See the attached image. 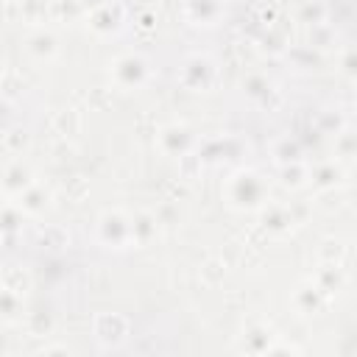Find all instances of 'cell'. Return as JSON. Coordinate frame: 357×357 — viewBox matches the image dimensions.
Here are the masks:
<instances>
[{
  "label": "cell",
  "instance_id": "9c48e42d",
  "mask_svg": "<svg viewBox=\"0 0 357 357\" xmlns=\"http://www.w3.org/2000/svg\"><path fill=\"white\" fill-rule=\"evenodd\" d=\"M324 301H326V293H324L315 282H304V284H298L296 293H293V310H296L298 315H315V312L324 307Z\"/></svg>",
  "mask_w": 357,
  "mask_h": 357
},
{
  "label": "cell",
  "instance_id": "9a60e30c",
  "mask_svg": "<svg viewBox=\"0 0 357 357\" xmlns=\"http://www.w3.org/2000/svg\"><path fill=\"white\" fill-rule=\"evenodd\" d=\"M326 296H332L340 284H343V273H340V265L337 262H324L321 268H318V273H315V279H312Z\"/></svg>",
  "mask_w": 357,
  "mask_h": 357
},
{
  "label": "cell",
  "instance_id": "3957f363",
  "mask_svg": "<svg viewBox=\"0 0 357 357\" xmlns=\"http://www.w3.org/2000/svg\"><path fill=\"white\" fill-rule=\"evenodd\" d=\"M98 237L109 248H128L134 243V215H126L123 209H109L98 220Z\"/></svg>",
  "mask_w": 357,
  "mask_h": 357
},
{
  "label": "cell",
  "instance_id": "8992f818",
  "mask_svg": "<svg viewBox=\"0 0 357 357\" xmlns=\"http://www.w3.org/2000/svg\"><path fill=\"white\" fill-rule=\"evenodd\" d=\"M181 81H184V86H190V89H195V92L209 89L212 81H215V67H212V61L204 59V56L187 59V64H184V70H181Z\"/></svg>",
  "mask_w": 357,
  "mask_h": 357
},
{
  "label": "cell",
  "instance_id": "52a82bcc",
  "mask_svg": "<svg viewBox=\"0 0 357 357\" xmlns=\"http://www.w3.org/2000/svg\"><path fill=\"white\" fill-rule=\"evenodd\" d=\"M159 148L167 153V156H184L190 148H192V134L187 126H178V123H170L165 128H159V137H156Z\"/></svg>",
  "mask_w": 357,
  "mask_h": 357
},
{
  "label": "cell",
  "instance_id": "7402d4cb",
  "mask_svg": "<svg viewBox=\"0 0 357 357\" xmlns=\"http://www.w3.org/2000/svg\"><path fill=\"white\" fill-rule=\"evenodd\" d=\"M39 351H42V354H53V351H59V354H67L70 349H67V346H42Z\"/></svg>",
  "mask_w": 357,
  "mask_h": 357
},
{
  "label": "cell",
  "instance_id": "5b68a950",
  "mask_svg": "<svg viewBox=\"0 0 357 357\" xmlns=\"http://www.w3.org/2000/svg\"><path fill=\"white\" fill-rule=\"evenodd\" d=\"M33 181H36L33 170L22 159H11L3 170V195H6V201H14L17 195H22Z\"/></svg>",
  "mask_w": 357,
  "mask_h": 357
},
{
  "label": "cell",
  "instance_id": "30bf717a",
  "mask_svg": "<svg viewBox=\"0 0 357 357\" xmlns=\"http://www.w3.org/2000/svg\"><path fill=\"white\" fill-rule=\"evenodd\" d=\"M95 335L103 346H117L128 335V321L123 315H100L95 321Z\"/></svg>",
  "mask_w": 357,
  "mask_h": 357
},
{
  "label": "cell",
  "instance_id": "7a4b0ae2",
  "mask_svg": "<svg viewBox=\"0 0 357 357\" xmlns=\"http://www.w3.org/2000/svg\"><path fill=\"white\" fill-rule=\"evenodd\" d=\"M148 75H151L148 61L139 53H123L109 61V81L123 92H134L139 86H145Z\"/></svg>",
  "mask_w": 357,
  "mask_h": 357
},
{
  "label": "cell",
  "instance_id": "277c9868",
  "mask_svg": "<svg viewBox=\"0 0 357 357\" xmlns=\"http://www.w3.org/2000/svg\"><path fill=\"white\" fill-rule=\"evenodd\" d=\"M22 45H25V53H28L36 64H50V61L59 56V39H56V33H50V31H45V28L31 31Z\"/></svg>",
  "mask_w": 357,
  "mask_h": 357
},
{
  "label": "cell",
  "instance_id": "d6986e66",
  "mask_svg": "<svg viewBox=\"0 0 357 357\" xmlns=\"http://www.w3.org/2000/svg\"><path fill=\"white\" fill-rule=\"evenodd\" d=\"M337 153H340V156L357 153V134H354V131H343V134L337 137Z\"/></svg>",
  "mask_w": 357,
  "mask_h": 357
},
{
  "label": "cell",
  "instance_id": "e0dca14e",
  "mask_svg": "<svg viewBox=\"0 0 357 357\" xmlns=\"http://www.w3.org/2000/svg\"><path fill=\"white\" fill-rule=\"evenodd\" d=\"M307 181H310V170H307L298 159L282 165V184H284V187H293V190H296V187H304Z\"/></svg>",
  "mask_w": 357,
  "mask_h": 357
},
{
  "label": "cell",
  "instance_id": "7c38bea8",
  "mask_svg": "<svg viewBox=\"0 0 357 357\" xmlns=\"http://www.w3.org/2000/svg\"><path fill=\"white\" fill-rule=\"evenodd\" d=\"M14 204H17L25 215H42V212L47 209V204H50V190H47L45 184L33 181L22 195L14 198Z\"/></svg>",
  "mask_w": 357,
  "mask_h": 357
},
{
  "label": "cell",
  "instance_id": "4fadbf2b",
  "mask_svg": "<svg viewBox=\"0 0 357 357\" xmlns=\"http://www.w3.org/2000/svg\"><path fill=\"white\" fill-rule=\"evenodd\" d=\"M120 17H123L120 6L109 0V3H103V6H98V8L92 11L89 25H92V31H98V33H112V31L120 25Z\"/></svg>",
  "mask_w": 357,
  "mask_h": 357
},
{
  "label": "cell",
  "instance_id": "ffe728a7",
  "mask_svg": "<svg viewBox=\"0 0 357 357\" xmlns=\"http://www.w3.org/2000/svg\"><path fill=\"white\" fill-rule=\"evenodd\" d=\"M340 67H343V73H346L349 78H354V81H357V47H351V50H346V53H343Z\"/></svg>",
  "mask_w": 357,
  "mask_h": 357
},
{
  "label": "cell",
  "instance_id": "5bb4252c",
  "mask_svg": "<svg viewBox=\"0 0 357 357\" xmlns=\"http://www.w3.org/2000/svg\"><path fill=\"white\" fill-rule=\"evenodd\" d=\"M259 212H262V226L271 229V231H287V229L296 223V220H293V212H290L287 206H276V204L268 206V204H265Z\"/></svg>",
  "mask_w": 357,
  "mask_h": 357
},
{
  "label": "cell",
  "instance_id": "ba28073f",
  "mask_svg": "<svg viewBox=\"0 0 357 357\" xmlns=\"http://www.w3.org/2000/svg\"><path fill=\"white\" fill-rule=\"evenodd\" d=\"M181 8L192 25H215L223 11V0H181Z\"/></svg>",
  "mask_w": 357,
  "mask_h": 357
},
{
  "label": "cell",
  "instance_id": "2e32d148",
  "mask_svg": "<svg viewBox=\"0 0 357 357\" xmlns=\"http://www.w3.org/2000/svg\"><path fill=\"white\" fill-rule=\"evenodd\" d=\"M156 229H159L156 215H151V212H137L134 215V243L137 245H145L156 234Z\"/></svg>",
  "mask_w": 357,
  "mask_h": 357
},
{
  "label": "cell",
  "instance_id": "44dd1931",
  "mask_svg": "<svg viewBox=\"0 0 357 357\" xmlns=\"http://www.w3.org/2000/svg\"><path fill=\"white\" fill-rule=\"evenodd\" d=\"M243 86H248V95H251V98H257V95L268 92V81H265V78H259V75H251Z\"/></svg>",
  "mask_w": 357,
  "mask_h": 357
},
{
  "label": "cell",
  "instance_id": "6da1fadb",
  "mask_svg": "<svg viewBox=\"0 0 357 357\" xmlns=\"http://www.w3.org/2000/svg\"><path fill=\"white\" fill-rule=\"evenodd\" d=\"M226 204L237 212H257L268 204V181L257 170H237L229 176L226 187Z\"/></svg>",
  "mask_w": 357,
  "mask_h": 357
},
{
  "label": "cell",
  "instance_id": "8fae6325",
  "mask_svg": "<svg viewBox=\"0 0 357 357\" xmlns=\"http://www.w3.org/2000/svg\"><path fill=\"white\" fill-rule=\"evenodd\" d=\"M343 178H346V173H343V167H340L337 162H321V165H315V167L310 170V184H312L315 190H321V192L340 187Z\"/></svg>",
  "mask_w": 357,
  "mask_h": 357
},
{
  "label": "cell",
  "instance_id": "ac0fdd59",
  "mask_svg": "<svg viewBox=\"0 0 357 357\" xmlns=\"http://www.w3.org/2000/svg\"><path fill=\"white\" fill-rule=\"evenodd\" d=\"M0 310H3V321L11 324L17 318V310H22V293L3 287V298H0Z\"/></svg>",
  "mask_w": 357,
  "mask_h": 357
}]
</instances>
